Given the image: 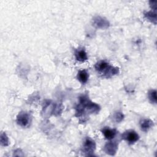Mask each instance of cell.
Masks as SVG:
<instances>
[{"mask_svg": "<svg viewBox=\"0 0 157 157\" xmlns=\"http://www.w3.org/2000/svg\"><path fill=\"white\" fill-rule=\"evenodd\" d=\"M93 24L94 26L101 29H105L109 26V22L104 18L100 16L94 17Z\"/></svg>", "mask_w": 157, "mask_h": 157, "instance_id": "cell-1", "label": "cell"}, {"mask_svg": "<svg viewBox=\"0 0 157 157\" xmlns=\"http://www.w3.org/2000/svg\"><path fill=\"white\" fill-rule=\"evenodd\" d=\"M96 147V144L94 140L91 138L87 137L84 141L83 143V151L87 153V155H90V153H93Z\"/></svg>", "mask_w": 157, "mask_h": 157, "instance_id": "cell-2", "label": "cell"}, {"mask_svg": "<svg viewBox=\"0 0 157 157\" xmlns=\"http://www.w3.org/2000/svg\"><path fill=\"white\" fill-rule=\"evenodd\" d=\"M122 138L127 140L129 144H133L138 140L139 135L134 131H128L122 134Z\"/></svg>", "mask_w": 157, "mask_h": 157, "instance_id": "cell-3", "label": "cell"}, {"mask_svg": "<svg viewBox=\"0 0 157 157\" xmlns=\"http://www.w3.org/2000/svg\"><path fill=\"white\" fill-rule=\"evenodd\" d=\"M29 121V115L26 112H20L17 118V123L21 126H26Z\"/></svg>", "mask_w": 157, "mask_h": 157, "instance_id": "cell-4", "label": "cell"}, {"mask_svg": "<svg viewBox=\"0 0 157 157\" xmlns=\"http://www.w3.org/2000/svg\"><path fill=\"white\" fill-rule=\"evenodd\" d=\"M118 149V144L117 142H110L105 144L104 146V151L106 152V153L110 155H114Z\"/></svg>", "mask_w": 157, "mask_h": 157, "instance_id": "cell-5", "label": "cell"}, {"mask_svg": "<svg viewBox=\"0 0 157 157\" xmlns=\"http://www.w3.org/2000/svg\"><path fill=\"white\" fill-rule=\"evenodd\" d=\"M102 134H104V137L107 139H109V140H110V139L114 138V137L115 136L116 133H117V131L115 129H111L107 127L104 128L102 129Z\"/></svg>", "mask_w": 157, "mask_h": 157, "instance_id": "cell-6", "label": "cell"}, {"mask_svg": "<svg viewBox=\"0 0 157 157\" xmlns=\"http://www.w3.org/2000/svg\"><path fill=\"white\" fill-rule=\"evenodd\" d=\"M153 121L149 119L142 120L140 123L141 129L145 132L147 131L153 126Z\"/></svg>", "mask_w": 157, "mask_h": 157, "instance_id": "cell-7", "label": "cell"}, {"mask_svg": "<svg viewBox=\"0 0 157 157\" xmlns=\"http://www.w3.org/2000/svg\"><path fill=\"white\" fill-rule=\"evenodd\" d=\"M75 58L77 61L83 62L87 59V54L83 49H80L76 51L75 53Z\"/></svg>", "mask_w": 157, "mask_h": 157, "instance_id": "cell-8", "label": "cell"}, {"mask_svg": "<svg viewBox=\"0 0 157 157\" xmlns=\"http://www.w3.org/2000/svg\"><path fill=\"white\" fill-rule=\"evenodd\" d=\"M109 66V63L104 61H100L95 64V69L100 74H102Z\"/></svg>", "mask_w": 157, "mask_h": 157, "instance_id": "cell-9", "label": "cell"}, {"mask_svg": "<svg viewBox=\"0 0 157 157\" xmlns=\"http://www.w3.org/2000/svg\"><path fill=\"white\" fill-rule=\"evenodd\" d=\"M88 74L86 70H81L78 72L77 78L82 83H85L88 79Z\"/></svg>", "mask_w": 157, "mask_h": 157, "instance_id": "cell-10", "label": "cell"}, {"mask_svg": "<svg viewBox=\"0 0 157 157\" xmlns=\"http://www.w3.org/2000/svg\"><path fill=\"white\" fill-rule=\"evenodd\" d=\"M145 17L149 21H150L151 22L153 23L154 24L156 23V13L152 11H150V12H145L144 13Z\"/></svg>", "mask_w": 157, "mask_h": 157, "instance_id": "cell-11", "label": "cell"}, {"mask_svg": "<svg viewBox=\"0 0 157 157\" xmlns=\"http://www.w3.org/2000/svg\"><path fill=\"white\" fill-rule=\"evenodd\" d=\"M148 98L150 101L154 103H156V90H150L148 93Z\"/></svg>", "mask_w": 157, "mask_h": 157, "instance_id": "cell-12", "label": "cell"}, {"mask_svg": "<svg viewBox=\"0 0 157 157\" xmlns=\"http://www.w3.org/2000/svg\"><path fill=\"white\" fill-rule=\"evenodd\" d=\"M1 144L2 146H7L9 145V139L5 132L1 134Z\"/></svg>", "mask_w": 157, "mask_h": 157, "instance_id": "cell-13", "label": "cell"}, {"mask_svg": "<svg viewBox=\"0 0 157 157\" xmlns=\"http://www.w3.org/2000/svg\"><path fill=\"white\" fill-rule=\"evenodd\" d=\"M123 117H124V116H123V113L121 112H117L114 115V119H115V121L118 122V123L121 121L123 119Z\"/></svg>", "mask_w": 157, "mask_h": 157, "instance_id": "cell-14", "label": "cell"}, {"mask_svg": "<svg viewBox=\"0 0 157 157\" xmlns=\"http://www.w3.org/2000/svg\"><path fill=\"white\" fill-rule=\"evenodd\" d=\"M156 4H157V1H150V6L152 8V9L154 10L155 11H156Z\"/></svg>", "mask_w": 157, "mask_h": 157, "instance_id": "cell-15", "label": "cell"}]
</instances>
